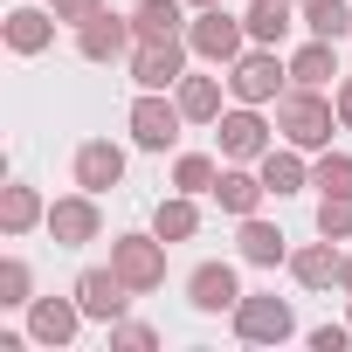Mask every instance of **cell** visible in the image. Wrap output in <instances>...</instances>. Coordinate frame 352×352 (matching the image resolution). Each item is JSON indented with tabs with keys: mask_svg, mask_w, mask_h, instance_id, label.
I'll use <instances>...</instances> for the list:
<instances>
[{
	"mask_svg": "<svg viewBox=\"0 0 352 352\" xmlns=\"http://www.w3.org/2000/svg\"><path fill=\"white\" fill-rule=\"evenodd\" d=\"M331 124H338V104H324L318 90L290 83V90L276 97V131H283L297 152H324V145H331Z\"/></svg>",
	"mask_w": 352,
	"mask_h": 352,
	"instance_id": "cell-1",
	"label": "cell"
},
{
	"mask_svg": "<svg viewBox=\"0 0 352 352\" xmlns=\"http://www.w3.org/2000/svg\"><path fill=\"white\" fill-rule=\"evenodd\" d=\"M249 42V21H235L228 8H201V21H187V49L201 63H235Z\"/></svg>",
	"mask_w": 352,
	"mask_h": 352,
	"instance_id": "cell-2",
	"label": "cell"
},
{
	"mask_svg": "<svg viewBox=\"0 0 352 352\" xmlns=\"http://www.w3.org/2000/svg\"><path fill=\"white\" fill-rule=\"evenodd\" d=\"M111 270H118L131 290H159V283H166V242H159V235H118V242H111Z\"/></svg>",
	"mask_w": 352,
	"mask_h": 352,
	"instance_id": "cell-3",
	"label": "cell"
},
{
	"mask_svg": "<svg viewBox=\"0 0 352 352\" xmlns=\"http://www.w3.org/2000/svg\"><path fill=\"white\" fill-rule=\"evenodd\" d=\"M283 83H290V63H276V49L235 56V69H228V90L242 104H270V97H283Z\"/></svg>",
	"mask_w": 352,
	"mask_h": 352,
	"instance_id": "cell-4",
	"label": "cell"
},
{
	"mask_svg": "<svg viewBox=\"0 0 352 352\" xmlns=\"http://www.w3.org/2000/svg\"><path fill=\"white\" fill-rule=\"evenodd\" d=\"M297 331V311L283 304V297H242L235 304V338H249V345H283Z\"/></svg>",
	"mask_w": 352,
	"mask_h": 352,
	"instance_id": "cell-5",
	"label": "cell"
},
{
	"mask_svg": "<svg viewBox=\"0 0 352 352\" xmlns=\"http://www.w3.org/2000/svg\"><path fill=\"white\" fill-rule=\"evenodd\" d=\"M180 76H187V42H180V35L131 49V83H138V90H173Z\"/></svg>",
	"mask_w": 352,
	"mask_h": 352,
	"instance_id": "cell-6",
	"label": "cell"
},
{
	"mask_svg": "<svg viewBox=\"0 0 352 352\" xmlns=\"http://www.w3.org/2000/svg\"><path fill=\"white\" fill-rule=\"evenodd\" d=\"M180 124H187V111H180V97L166 104V90H145V97L131 104V138H138L145 152H166L173 138H180Z\"/></svg>",
	"mask_w": 352,
	"mask_h": 352,
	"instance_id": "cell-7",
	"label": "cell"
},
{
	"mask_svg": "<svg viewBox=\"0 0 352 352\" xmlns=\"http://www.w3.org/2000/svg\"><path fill=\"white\" fill-rule=\"evenodd\" d=\"M131 49H138L131 14H90V21L76 28V56H83V63H118V56H131Z\"/></svg>",
	"mask_w": 352,
	"mask_h": 352,
	"instance_id": "cell-8",
	"label": "cell"
},
{
	"mask_svg": "<svg viewBox=\"0 0 352 352\" xmlns=\"http://www.w3.org/2000/svg\"><path fill=\"white\" fill-rule=\"evenodd\" d=\"M76 304H83V318L118 324V318H124V304H131V283H124L118 270H83V276H76Z\"/></svg>",
	"mask_w": 352,
	"mask_h": 352,
	"instance_id": "cell-9",
	"label": "cell"
},
{
	"mask_svg": "<svg viewBox=\"0 0 352 352\" xmlns=\"http://www.w3.org/2000/svg\"><path fill=\"white\" fill-rule=\"evenodd\" d=\"M97 228H104L97 194H69V201L49 208V235H56V249H83V242H97Z\"/></svg>",
	"mask_w": 352,
	"mask_h": 352,
	"instance_id": "cell-10",
	"label": "cell"
},
{
	"mask_svg": "<svg viewBox=\"0 0 352 352\" xmlns=\"http://www.w3.org/2000/svg\"><path fill=\"white\" fill-rule=\"evenodd\" d=\"M76 324H83V304L76 297H35L28 304V338L35 345H69Z\"/></svg>",
	"mask_w": 352,
	"mask_h": 352,
	"instance_id": "cell-11",
	"label": "cell"
},
{
	"mask_svg": "<svg viewBox=\"0 0 352 352\" xmlns=\"http://www.w3.org/2000/svg\"><path fill=\"white\" fill-rule=\"evenodd\" d=\"M214 138H221V159H263L270 152V124L242 104V111H228V118H214Z\"/></svg>",
	"mask_w": 352,
	"mask_h": 352,
	"instance_id": "cell-12",
	"label": "cell"
},
{
	"mask_svg": "<svg viewBox=\"0 0 352 352\" xmlns=\"http://www.w3.org/2000/svg\"><path fill=\"white\" fill-rule=\"evenodd\" d=\"M118 180H124V152H118L111 138L76 145V187H83V194H111Z\"/></svg>",
	"mask_w": 352,
	"mask_h": 352,
	"instance_id": "cell-13",
	"label": "cell"
},
{
	"mask_svg": "<svg viewBox=\"0 0 352 352\" xmlns=\"http://www.w3.org/2000/svg\"><path fill=\"white\" fill-rule=\"evenodd\" d=\"M187 297H194V311H235V304H242V283H235L228 263H201V270L187 276Z\"/></svg>",
	"mask_w": 352,
	"mask_h": 352,
	"instance_id": "cell-14",
	"label": "cell"
},
{
	"mask_svg": "<svg viewBox=\"0 0 352 352\" xmlns=\"http://www.w3.org/2000/svg\"><path fill=\"white\" fill-rule=\"evenodd\" d=\"M235 249H242V263H256V270H276V263H290V249H283V228H270V221H256V214H242V235H235Z\"/></svg>",
	"mask_w": 352,
	"mask_h": 352,
	"instance_id": "cell-15",
	"label": "cell"
},
{
	"mask_svg": "<svg viewBox=\"0 0 352 352\" xmlns=\"http://www.w3.org/2000/svg\"><path fill=\"white\" fill-rule=\"evenodd\" d=\"M338 270H345V256H338V249H331V235H324V242H311V249H297V256H290V276H297V283H304V290H331V283H338Z\"/></svg>",
	"mask_w": 352,
	"mask_h": 352,
	"instance_id": "cell-16",
	"label": "cell"
},
{
	"mask_svg": "<svg viewBox=\"0 0 352 352\" xmlns=\"http://www.w3.org/2000/svg\"><path fill=\"white\" fill-rule=\"evenodd\" d=\"M263 194H270V187H263V173H242V159H235L221 180H214L221 214H256V208H263Z\"/></svg>",
	"mask_w": 352,
	"mask_h": 352,
	"instance_id": "cell-17",
	"label": "cell"
},
{
	"mask_svg": "<svg viewBox=\"0 0 352 352\" xmlns=\"http://www.w3.org/2000/svg\"><path fill=\"white\" fill-rule=\"evenodd\" d=\"M56 42V14H42V8H14L8 14V49L14 56H42Z\"/></svg>",
	"mask_w": 352,
	"mask_h": 352,
	"instance_id": "cell-18",
	"label": "cell"
},
{
	"mask_svg": "<svg viewBox=\"0 0 352 352\" xmlns=\"http://www.w3.org/2000/svg\"><path fill=\"white\" fill-rule=\"evenodd\" d=\"M331 76H338V49L311 35V42H304V49L290 56V83H304V90H324Z\"/></svg>",
	"mask_w": 352,
	"mask_h": 352,
	"instance_id": "cell-19",
	"label": "cell"
},
{
	"mask_svg": "<svg viewBox=\"0 0 352 352\" xmlns=\"http://www.w3.org/2000/svg\"><path fill=\"white\" fill-rule=\"evenodd\" d=\"M180 8H187V0H138V8H131L138 42H166V35H180Z\"/></svg>",
	"mask_w": 352,
	"mask_h": 352,
	"instance_id": "cell-20",
	"label": "cell"
},
{
	"mask_svg": "<svg viewBox=\"0 0 352 352\" xmlns=\"http://www.w3.org/2000/svg\"><path fill=\"white\" fill-rule=\"evenodd\" d=\"M173 97H180V111H187L194 124H214V118H221V83H214V76H180Z\"/></svg>",
	"mask_w": 352,
	"mask_h": 352,
	"instance_id": "cell-21",
	"label": "cell"
},
{
	"mask_svg": "<svg viewBox=\"0 0 352 352\" xmlns=\"http://www.w3.org/2000/svg\"><path fill=\"white\" fill-rule=\"evenodd\" d=\"M256 166H263V187H270V194H297V187H311V173H304L297 145H290V152H276V145H270Z\"/></svg>",
	"mask_w": 352,
	"mask_h": 352,
	"instance_id": "cell-22",
	"label": "cell"
},
{
	"mask_svg": "<svg viewBox=\"0 0 352 352\" xmlns=\"http://www.w3.org/2000/svg\"><path fill=\"white\" fill-rule=\"evenodd\" d=\"M152 235H159V242H187V235H201L194 194H173V201H159V214H152Z\"/></svg>",
	"mask_w": 352,
	"mask_h": 352,
	"instance_id": "cell-23",
	"label": "cell"
},
{
	"mask_svg": "<svg viewBox=\"0 0 352 352\" xmlns=\"http://www.w3.org/2000/svg\"><path fill=\"white\" fill-rule=\"evenodd\" d=\"M35 221H49V208H42L35 187H8V194H0V228H8V235H28Z\"/></svg>",
	"mask_w": 352,
	"mask_h": 352,
	"instance_id": "cell-24",
	"label": "cell"
},
{
	"mask_svg": "<svg viewBox=\"0 0 352 352\" xmlns=\"http://www.w3.org/2000/svg\"><path fill=\"white\" fill-rule=\"evenodd\" d=\"M242 21H249V42H263V49H276V42L290 35V0H256V8H249Z\"/></svg>",
	"mask_w": 352,
	"mask_h": 352,
	"instance_id": "cell-25",
	"label": "cell"
},
{
	"mask_svg": "<svg viewBox=\"0 0 352 352\" xmlns=\"http://www.w3.org/2000/svg\"><path fill=\"white\" fill-rule=\"evenodd\" d=\"M304 28L318 42H338V35H352V8L345 0H304Z\"/></svg>",
	"mask_w": 352,
	"mask_h": 352,
	"instance_id": "cell-26",
	"label": "cell"
},
{
	"mask_svg": "<svg viewBox=\"0 0 352 352\" xmlns=\"http://www.w3.org/2000/svg\"><path fill=\"white\" fill-rule=\"evenodd\" d=\"M214 180H221V166L208 152H180V159H173V187H180V194H214Z\"/></svg>",
	"mask_w": 352,
	"mask_h": 352,
	"instance_id": "cell-27",
	"label": "cell"
},
{
	"mask_svg": "<svg viewBox=\"0 0 352 352\" xmlns=\"http://www.w3.org/2000/svg\"><path fill=\"white\" fill-rule=\"evenodd\" d=\"M311 187L318 194H352V152H324L311 166Z\"/></svg>",
	"mask_w": 352,
	"mask_h": 352,
	"instance_id": "cell-28",
	"label": "cell"
},
{
	"mask_svg": "<svg viewBox=\"0 0 352 352\" xmlns=\"http://www.w3.org/2000/svg\"><path fill=\"white\" fill-rule=\"evenodd\" d=\"M28 290H35L28 263H21V256H8V263H0V304H8V311H21V304H35Z\"/></svg>",
	"mask_w": 352,
	"mask_h": 352,
	"instance_id": "cell-29",
	"label": "cell"
},
{
	"mask_svg": "<svg viewBox=\"0 0 352 352\" xmlns=\"http://www.w3.org/2000/svg\"><path fill=\"white\" fill-rule=\"evenodd\" d=\"M318 235H331V242L352 235V194H324L318 201Z\"/></svg>",
	"mask_w": 352,
	"mask_h": 352,
	"instance_id": "cell-30",
	"label": "cell"
},
{
	"mask_svg": "<svg viewBox=\"0 0 352 352\" xmlns=\"http://www.w3.org/2000/svg\"><path fill=\"white\" fill-rule=\"evenodd\" d=\"M111 345H118V352H152V345H159V331H152V324H124V318H118V324H111Z\"/></svg>",
	"mask_w": 352,
	"mask_h": 352,
	"instance_id": "cell-31",
	"label": "cell"
},
{
	"mask_svg": "<svg viewBox=\"0 0 352 352\" xmlns=\"http://www.w3.org/2000/svg\"><path fill=\"white\" fill-rule=\"evenodd\" d=\"M49 14H56V21H76V28H83L90 14H104V0H56Z\"/></svg>",
	"mask_w": 352,
	"mask_h": 352,
	"instance_id": "cell-32",
	"label": "cell"
},
{
	"mask_svg": "<svg viewBox=\"0 0 352 352\" xmlns=\"http://www.w3.org/2000/svg\"><path fill=\"white\" fill-rule=\"evenodd\" d=\"M345 338H352V324H318L311 331V352H345Z\"/></svg>",
	"mask_w": 352,
	"mask_h": 352,
	"instance_id": "cell-33",
	"label": "cell"
},
{
	"mask_svg": "<svg viewBox=\"0 0 352 352\" xmlns=\"http://www.w3.org/2000/svg\"><path fill=\"white\" fill-rule=\"evenodd\" d=\"M338 124H345V131H352V76H345V83H338Z\"/></svg>",
	"mask_w": 352,
	"mask_h": 352,
	"instance_id": "cell-34",
	"label": "cell"
},
{
	"mask_svg": "<svg viewBox=\"0 0 352 352\" xmlns=\"http://www.w3.org/2000/svg\"><path fill=\"white\" fill-rule=\"evenodd\" d=\"M338 283H345V290H352V256H345V270H338Z\"/></svg>",
	"mask_w": 352,
	"mask_h": 352,
	"instance_id": "cell-35",
	"label": "cell"
},
{
	"mask_svg": "<svg viewBox=\"0 0 352 352\" xmlns=\"http://www.w3.org/2000/svg\"><path fill=\"white\" fill-rule=\"evenodd\" d=\"M187 8H194V14H201V8H221V0H187Z\"/></svg>",
	"mask_w": 352,
	"mask_h": 352,
	"instance_id": "cell-36",
	"label": "cell"
}]
</instances>
